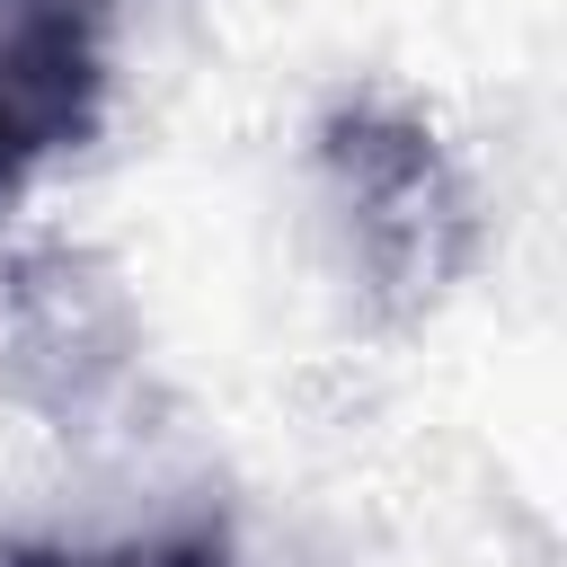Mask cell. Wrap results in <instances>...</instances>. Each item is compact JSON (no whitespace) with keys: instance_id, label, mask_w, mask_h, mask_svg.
Here are the masks:
<instances>
[{"instance_id":"obj_1","label":"cell","mask_w":567,"mask_h":567,"mask_svg":"<svg viewBox=\"0 0 567 567\" xmlns=\"http://www.w3.org/2000/svg\"><path fill=\"white\" fill-rule=\"evenodd\" d=\"M319 159H328V186L346 204L363 275L399 310L434 301L470 266V248H478L470 177L452 168V151L416 115H399V106H337L319 124Z\"/></svg>"},{"instance_id":"obj_2","label":"cell","mask_w":567,"mask_h":567,"mask_svg":"<svg viewBox=\"0 0 567 567\" xmlns=\"http://www.w3.org/2000/svg\"><path fill=\"white\" fill-rule=\"evenodd\" d=\"M133 363V310L80 248H18L0 266V390L44 416H89Z\"/></svg>"},{"instance_id":"obj_3","label":"cell","mask_w":567,"mask_h":567,"mask_svg":"<svg viewBox=\"0 0 567 567\" xmlns=\"http://www.w3.org/2000/svg\"><path fill=\"white\" fill-rule=\"evenodd\" d=\"M106 53L89 0H0V186L97 124Z\"/></svg>"},{"instance_id":"obj_4","label":"cell","mask_w":567,"mask_h":567,"mask_svg":"<svg viewBox=\"0 0 567 567\" xmlns=\"http://www.w3.org/2000/svg\"><path fill=\"white\" fill-rule=\"evenodd\" d=\"M0 567H230L213 532H186V540H142V549H35V540H9Z\"/></svg>"}]
</instances>
